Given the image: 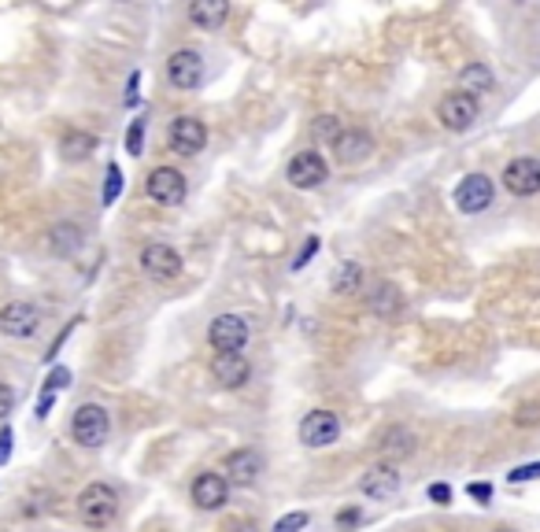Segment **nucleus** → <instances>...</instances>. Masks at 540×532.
<instances>
[{
  "label": "nucleus",
  "mask_w": 540,
  "mask_h": 532,
  "mask_svg": "<svg viewBox=\"0 0 540 532\" xmlns=\"http://www.w3.org/2000/svg\"><path fill=\"white\" fill-rule=\"evenodd\" d=\"M341 440V418L334 411H311L304 422H300V444L304 448H329V444H337Z\"/></svg>",
  "instance_id": "obj_9"
},
{
  "label": "nucleus",
  "mask_w": 540,
  "mask_h": 532,
  "mask_svg": "<svg viewBox=\"0 0 540 532\" xmlns=\"http://www.w3.org/2000/svg\"><path fill=\"white\" fill-rule=\"evenodd\" d=\"M74 510L82 518L85 528H108L115 518H118V492L104 481H93V484H85L74 499Z\"/></svg>",
  "instance_id": "obj_1"
},
{
  "label": "nucleus",
  "mask_w": 540,
  "mask_h": 532,
  "mask_svg": "<svg viewBox=\"0 0 540 532\" xmlns=\"http://www.w3.org/2000/svg\"><path fill=\"white\" fill-rule=\"evenodd\" d=\"M503 189L511 196H536L540 193V160L533 155H518L503 167Z\"/></svg>",
  "instance_id": "obj_13"
},
{
  "label": "nucleus",
  "mask_w": 540,
  "mask_h": 532,
  "mask_svg": "<svg viewBox=\"0 0 540 532\" xmlns=\"http://www.w3.org/2000/svg\"><path fill=\"white\" fill-rule=\"evenodd\" d=\"M226 19H230L226 0H193V4H189V22L196 30H222Z\"/></svg>",
  "instance_id": "obj_20"
},
{
  "label": "nucleus",
  "mask_w": 540,
  "mask_h": 532,
  "mask_svg": "<svg viewBox=\"0 0 540 532\" xmlns=\"http://www.w3.org/2000/svg\"><path fill=\"white\" fill-rule=\"evenodd\" d=\"M67 385H71V370H67V366H56L48 378H45V388H41V392H45V396H56L59 388H67Z\"/></svg>",
  "instance_id": "obj_31"
},
{
  "label": "nucleus",
  "mask_w": 540,
  "mask_h": 532,
  "mask_svg": "<svg viewBox=\"0 0 540 532\" xmlns=\"http://www.w3.org/2000/svg\"><path fill=\"white\" fill-rule=\"evenodd\" d=\"M167 82L178 92H193L204 82V56L196 48H174L167 56Z\"/></svg>",
  "instance_id": "obj_5"
},
{
  "label": "nucleus",
  "mask_w": 540,
  "mask_h": 532,
  "mask_svg": "<svg viewBox=\"0 0 540 532\" xmlns=\"http://www.w3.org/2000/svg\"><path fill=\"white\" fill-rule=\"evenodd\" d=\"M515 425H518V429L540 425V403H522L518 411H515Z\"/></svg>",
  "instance_id": "obj_32"
},
{
  "label": "nucleus",
  "mask_w": 540,
  "mask_h": 532,
  "mask_svg": "<svg viewBox=\"0 0 540 532\" xmlns=\"http://www.w3.org/2000/svg\"><path fill=\"white\" fill-rule=\"evenodd\" d=\"M189 499L196 510H222L226 499H230V481L215 469H204V474L193 477V488H189Z\"/></svg>",
  "instance_id": "obj_12"
},
{
  "label": "nucleus",
  "mask_w": 540,
  "mask_h": 532,
  "mask_svg": "<svg viewBox=\"0 0 540 532\" xmlns=\"http://www.w3.org/2000/svg\"><path fill=\"white\" fill-rule=\"evenodd\" d=\"M477 115H482V104H477V97H466V92H448V97H440L437 104V122L448 130V134H466Z\"/></svg>",
  "instance_id": "obj_3"
},
{
  "label": "nucleus",
  "mask_w": 540,
  "mask_h": 532,
  "mask_svg": "<svg viewBox=\"0 0 540 532\" xmlns=\"http://www.w3.org/2000/svg\"><path fill=\"white\" fill-rule=\"evenodd\" d=\"M108 181H104V207H111L115 200H118V193H123V185H126V178H123V170H118V163H108V174H104Z\"/></svg>",
  "instance_id": "obj_28"
},
{
  "label": "nucleus",
  "mask_w": 540,
  "mask_h": 532,
  "mask_svg": "<svg viewBox=\"0 0 540 532\" xmlns=\"http://www.w3.org/2000/svg\"><path fill=\"white\" fill-rule=\"evenodd\" d=\"M359 289H363V266H359L355 259L341 263L337 274H334V292L337 296H359Z\"/></svg>",
  "instance_id": "obj_26"
},
{
  "label": "nucleus",
  "mask_w": 540,
  "mask_h": 532,
  "mask_svg": "<svg viewBox=\"0 0 540 532\" xmlns=\"http://www.w3.org/2000/svg\"><path fill=\"white\" fill-rule=\"evenodd\" d=\"M259 474H263V458H259V451H252V448H237V451H230L226 462H222V477H226L230 484H237V488H252V484L259 481Z\"/></svg>",
  "instance_id": "obj_15"
},
{
  "label": "nucleus",
  "mask_w": 540,
  "mask_h": 532,
  "mask_svg": "<svg viewBox=\"0 0 540 532\" xmlns=\"http://www.w3.org/2000/svg\"><path fill=\"white\" fill-rule=\"evenodd\" d=\"M414 444H418V436L407 429V425H393L385 436H381V455L388 458V462H396V458H407L411 451H414Z\"/></svg>",
  "instance_id": "obj_23"
},
{
  "label": "nucleus",
  "mask_w": 540,
  "mask_h": 532,
  "mask_svg": "<svg viewBox=\"0 0 540 532\" xmlns=\"http://www.w3.org/2000/svg\"><path fill=\"white\" fill-rule=\"evenodd\" d=\"M400 307H404L400 289L393 285V281H378L374 292H370V310H374V315L378 318H393V315H400Z\"/></svg>",
  "instance_id": "obj_24"
},
{
  "label": "nucleus",
  "mask_w": 540,
  "mask_h": 532,
  "mask_svg": "<svg viewBox=\"0 0 540 532\" xmlns=\"http://www.w3.org/2000/svg\"><path fill=\"white\" fill-rule=\"evenodd\" d=\"M212 378L222 385V388H245L248 378H252V362L245 352L237 355H215L212 359Z\"/></svg>",
  "instance_id": "obj_18"
},
{
  "label": "nucleus",
  "mask_w": 540,
  "mask_h": 532,
  "mask_svg": "<svg viewBox=\"0 0 540 532\" xmlns=\"http://www.w3.org/2000/svg\"><path fill=\"white\" fill-rule=\"evenodd\" d=\"M207 144V126L196 115H178L167 126V148L174 155H196Z\"/></svg>",
  "instance_id": "obj_8"
},
{
  "label": "nucleus",
  "mask_w": 540,
  "mask_h": 532,
  "mask_svg": "<svg viewBox=\"0 0 540 532\" xmlns=\"http://www.w3.org/2000/svg\"><path fill=\"white\" fill-rule=\"evenodd\" d=\"M496 532H511V528H496Z\"/></svg>",
  "instance_id": "obj_43"
},
{
  "label": "nucleus",
  "mask_w": 540,
  "mask_h": 532,
  "mask_svg": "<svg viewBox=\"0 0 540 532\" xmlns=\"http://www.w3.org/2000/svg\"><path fill=\"white\" fill-rule=\"evenodd\" d=\"M404 477L400 469L393 462H381V466H370L363 477H359V492H363L367 499H374V503H381V499H393L400 492Z\"/></svg>",
  "instance_id": "obj_16"
},
{
  "label": "nucleus",
  "mask_w": 540,
  "mask_h": 532,
  "mask_svg": "<svg viewBox=\"0 0 540 532\" xmlns=\"http://www.w3.org/2000/svg\"><path fill=\"white\" fill-rule=\"evenodd\" d=\"M285 178H289V185L292 189H318V185L329 178V167H326V160L318 152H296L292 160H289V167H285Z\"/></svg>",
  "instance_id": "obj_10"
},
{
  "label": "nucleus",
  "mask_w": 540,
  "mask_h": 532,
  "mask_svg": "<svg viewBox=\"0 0 540 532\" xmlns=\"http://www.w3.org/2000/svg\"><path fill=\"white\" fill-rule=\"evenodd\" d=\"M492 89H496V74L489 64H477L474 59V64H466L459 71V92H466V97H485Z\"/></svg>",
  "instance_id": "obj_21"
},
{
  "label": "nucleus",
  "mask_w": 540,
  "mask_h": 532,
  "mask_svg": "<svg viewBox=\"0 0 540 532\" xmlns=\"http://www.w3.org/2000/svg\"><path fill=\"white\" fill-rule=\"evenodd\" d=\"M144 193H148V200H156L160 207H178V204L186 200L189 185H186V174H182V170L156 167L152 174H148V181H144Z\"/></svg>",
  "instance_id": "obj_7"
},
{
  "label": "nucleus",
  "mask_w": 540,
  "mask_h": 532,
  "mask_svg": "<svg viewBox=\"0 0 540 532\" xmlns=\"http://www.w3.org/2000/svg\"><path fill=\"white\" fill-rule=\"evenodd\" d=\"M137 263L152 281H174V277H182V266H186L170 244H144Z\"/></svg>",
  "instance_id": "obj_11"
},
{
  "label": "nucleus",
  "mask_w": 540,
  "mask_h": 532,
  "mask_svg": "<svg viewBox=\"0 0 540 532\" xmlns=\"http://www.w3.org/2000/svg\"><path fill=\"white\" fill-rule=\"evenodd\" d=\"M12 444H15V432L4 425V429H0V466L12 458Z\"/></svg>",
  "instance_id": "obj_39"
},
{
  "label": "nucleus",
  "mask_w": 540,
  "mask_h": 532,
  "mask_svg": "<svg viewBox=\"0 0 540 532\" xmlns=\"http://www.w3.org/2000/svg\"><path fill=\"white\" fill-rule=\"evenodd\" d=\"M108 432H111V418L100 403H82L71 414V436L82 448H100L108 440Z\"/></svg>",
  "instance_id": "obj_2"
},
{
  "label": "nucleus",
  "mask_w": 540,
  "mask_h": 532,
  "mask_svg": "<svg viewBox=\"0 0 540 532\" xmlns=\"http://www.w3.org/2000/svg\"><path fill=\"white\" fill-rule=\"evenodd\" d=\"M59 503V495L52 488H34L22 495V518H41V514H52Z\"/></svg>",
  "instance_id": "obj_27"
},
{
  "label": "nucleus",
  "mask_w": 540,
  "mask_h": 532,
  "mask_svg": "<svg viewBox=\"0 0 540 532\" xmlns=\"http://www.w3.org/2000/svg\"><path fill=\"white\" fill-rule=\"evenodd\" d=\"M97 134H89V130H67L64 137H59V160L64 163H82L89 160V155L97 152Z\"/></svg>",
  "instance_id": "obj_19"
},
{
  "label": "nucleus",
  "mask_w": 540,
  "mask_h": 532,
  "mask_svg": "<svg viewBox=\"0 0 540 532\" xmlns=\"http://www.w3.org/2000/svg\"><path fill=\"white\" fill-rule=\"evenodd\" d=\"M359 521H363V510H359V507H344V510L337 514V528H341V532H348V528L359 525Z\"/></svg>",
  "instance_id": "obj_38"
},
{
  "label": "nucleus",
  "mask_w": 540,
  "mask_h": 532,
  "mask_svg": "<svg viewBox=\"0 0 540 532\" xmlns=\"http://www.w3.org/2000/svg\"><path fill=\"white\" fill-rule=\"evenodd\" d=\"M82 244H85V233H82L78 222H56V226L48 230V248H52V256L71 259Z\"/></svg>",
  "instance_id": "obj_22"
},
{
  "label": "nucleus",
  "mask_w": 540,
  "mask_h": 532,
  "mask_svg": "<svg viewBox=\"0 0 540 532\" xmlns=\"http://www.w3.org/2000/svg\"><path fill=\"white\" fill-rule=\"evenodd\" d=\"M452 200H456L459 214H482V211H489L492 200H496V185H492V178H485L482 170H474V174H466V178L456 185Z\"/></svg>",
  "instance_id": "obj_4"
},
{
  "label": "nucleus",
  "mask_w": 540,
  "mask_h": 532,
  "mask_svg": "<svg viewBox=\"0 0 540 532\" xmlns=\"http://www.w3.org/2000/svg\"><path fill=\"white\" fill-rule=\"evenodd\" d=\"M308 521H311V514H308V510H292V514L278 518V525L270 528V532H300V528H308Z\"/></svg>",
  "instance_id": "obj_29"
},
{
  "label": "nucleus",
  "mask_w": 540,
  "mask_h": 532,
  "mask_svg": "<svg viewBox=\"0 0 540 532\" xmlns=\"http://www.w3.org/2000/svg\"><path fill=\"white\" fill-rule=\"evenodd\" d=\"M230 532H259V525L252 518H237V521H230Z\"/></svg>",
  "instance_id": "obj_41"
},
{
  "label": "nucleus",
  "mask_w": 540,
  "mask_h": 532,
  "mask_svg": "<svg viewBox=\"0 0 540 532\" xmlns=\"http://www.w3.org/2000/svg\"><path fill=\"white\" fill-rule=\"evenodd\" d=\"M426 495H430V503H437V507H448V503H452V488H448L444 481L430 484V488H426Z\"/></svg>",
  "instance_id": "obj_34"
},
{
  "label": "nucleus",
  "mask_w": 540,
  "mask_h": 532,
  "mask_svg": "<svg viewBox=\"0 0 540 532\" xmlns=\"http://www.w3.org/2000/svg\"><path fill=\"white\" fill-rule=\"evenodd\" d=\"M126 152H130V155H141V152H144V118H141V115L130 122V130H126Z\"/></svg>",
  "instance_id": "obj_30"
},
{
  "label": "nucleus",
  "mask_w": 540,
  "mask_h": 532,
  "mask_svg": "<svg viewBox=\"0 0 540 532\" xmlns=\"http://www.w3.org/2000/svg\"><path fill=\"white\" fill-rule=\"evenodd\" d=\"M137 82H141V74L134 71V74H130V89H126V104H130V108L137 104Z\"/></svg>",
  "instance_id": "obj_42"
},
{
  "label": "nucleus",
  "mask_w": 540,
  "mask_h": 532,
  "mask_svg": "<svg viewBox=\"0 0 540 532\" xmlns=\"http://www.w3.org/2000/svg\"><path fill=\"white\" fill-rule=\"evenodd\" d=\"M74 326H78V318H74V322H71V326H64V333H59V336H56V340H52V348H48V355H45V359H48V362H52V359H56V355H59V348H64V340H67V336H71V333H74Z\"/></svg>",
  "instance_id": "obj_40"
},
{
  "label": "nucleus",
  "mask_w": 540,
  "mask_h": 532,
  "mask_svg": "<svg viewBox=\"0 0 540 532\" xmlns=\"http://www.w3.org/2000/svg\"><path fill=\"white\" fill-rule=\"evenodd\" d=\"M374 148H378V144H374L370 130L352 126V130H344V134L337 137L334 155H337V163H341V167H359V163H367V160H370Z\"/></svg>",
  "instance_id": "obj_17"
},
{
  "label": "nucleus",
  "mask_w": 540,
  "mask_h": 532,
  "mask_svg": "<svg viewBox=\"0 0 540 532\" xmlns=\"http://www.w3.org/2000/svg\"><path fill=\"white\" fill-rule=\"evenodd\" d=\"M12 406H15V388L8 381H0V422L12 414Z\"/></svg>",
  "instance_id": "obj_36"
},
{
  "label": "nucleus",
  "mask_w": 540,
  "mask_h": 532,
  "mask_svg": "<svg viewBox=\"0 0 540 532\" xmlns=\"http://www.w3.org/2000/svg\"><path fill=\"white\" fill-rule=\"evenodd\" d=\"M207 344H212L219 355L245 352V344H248V322H245L241 315H219V318H212V326H207Z\"/></svg>",
  "instance_id": "obj_6"
},
{
  "label": "nucleus",
  "mask_w": 540,
  "mask_h": 532,
  "mask_svg": "<svg viewBox=\"0 0 540 532\" xmlns=\"http://www.w3.org/2000/svg\"><path fill=\"white\" fill-rule=\"evenodd\" d=\"M341 134H344V122H341L337 115H318V118H311V141H315L318 148H334Z\"/></svg>",
  "instance_id": "obj_25"
},
{
  "label": "nucleus",
  "mask_w": 540,
  "mask_h": 532,
  "mask_svg": "<svg viewBox=\"0 0 540 532\" xmlns=\"http://www.w3.org/2000/svg\"><path fill=\"white\" fill-rule=\"evenodd\" d=\"M466 495L474 499L477 507H489V503H492V484H489V481H470V484H466Z\"/></svg>",
  "instance_id": "obj_33"
},
{
  "label": "nucleus",
  "mask_w": 540,
  "mask_h": 532,
  "mask_svg": "<svg viewBox=\"0 0 540 532\" xmlns=\"http://www.w3.org/2000/svg\"><path fill=\"white\" fill-rule=\"evenodd\" d=\"M315 252H318V237H308V244H304V252H300V256L292 259V270L300 274V270H304V266L311 263V256H315Z\"/></svg>",
  "instance_id": "obj_37"
},
{
  "label": "nucleus",
  "mask_w": 540,
  "mask_h": 532,
  "mask_svg": "<svg viewBox=\"0 0 540 532\" xmlns=\"http://www.w3.org/2000/svg\"><path fill=\"white\" fill-rule=\"evenodd\" d=\"M38 326H41V310L34 303L15 300V303H8L4 310H0V333L12 336V340H30L38 333Z\"/></svg>",
  "instance_id": "obj_14"
},
{
  "label": "nucleus",
  "mask_w": 540,
  "mask_h": 532,
  "mask_svg": "<svg viewBox=\"0 0 540 532\" xmlns=\"http://www.w3.org/2000/svg\"><path fill=\"white\" fill-rule=\"evenodd\" d=\"M536 477H540V462L518 466V469H511V474H507V481H515V484H522V481H536Z\"/></svg>",
  "instance_id": "obj_35"
}]
</instances>
